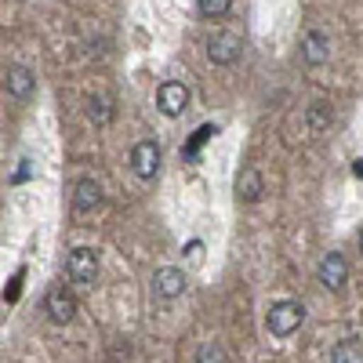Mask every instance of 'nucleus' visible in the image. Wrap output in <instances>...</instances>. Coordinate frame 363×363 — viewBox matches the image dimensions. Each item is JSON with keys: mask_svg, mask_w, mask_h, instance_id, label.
<instances>
[{"mask_svg": "<svg viewBox=\"0 0 363 363\" xmlns=\"http://www.w3.org/2000/svg\"><path fill=\"white\" fill-rule=\"evenodd\" d=\"M301 320H306V306H301V301H291V298L277 301V306L265 313V327H269L272 338H291L301 327Z\"/></svg>", "mask_w": 363, "mask_h": 363, "instance_id": "nucleus-1", "label": "nucleus"}, {"mask_svg": "<svg viewBox=\"0 0 363 363\" xmlns=\"http://www.w3.org/2000/svg\"><path fill=\"white\" fill-rule=\"evenodd\" d=\"M66 272H69V280H73V284H80V287H95V280H99V251H91V247H77V251H69Z\"/></svg>", "mask_w": 363, "mask_h": 363, "instance_id": "nucleus-2", "label": "nucleus"}, {"mask_svg": "<svg viewBox=\"0 0 363 363\" xmlns=\"http://www.w3.org/2000/svg\"><path fill=\"white\" fill-rule=\"evenodd\" d=\"M240 51H244V40H240L236 33H229V29H215V33L207 37V58L215 66H233Z\"/></svg>", "mask_w": 363, "mask_h": 363, "instance_id": "nucleus-3", "label": "nucleus"}, {"mask_svg": "<svg viewBox=\"0 0 363 363\" xmlns=\"http://www.w3.org/2000/svg\"><path fill=\"white\" fill-rule=\"evenodd\" d=\"M316 280L323 284V287H330V291H342L345 287V280H349V262L342 258V255H323L320 258V265H316Z\"/></svg>", "mask_w": 363, "mask_h": 363, "instance_id": "nucleus-4", "label": "nucleus"}, {"mask_svg": "<svg viewBox=\"0 0 363 363\" xmlns=\"http://www.w3.org/2000/svg\"><path fill=\"white\" fill-rule=\"evenodd\" d=\"M157 106H160L164 116H182V113H186V106H189V87H186V84H178V80L160 84V91H157Z\"/></svg>", "mask_w": 363, "mask_h": 363, "instance_id": "nucleus-5", "label": "nucleus"}, {"mask_svg": "<svg viewBox=\"0 0 363 363\" xmlns=\"http://www.w3.org/2000/svg\"><path fill=\"white\" fill-rule=\"evenodd\" d=\"M153 291H157V298H164V301L182 298V294H186V272L174 269V265L157 269V272H153Z\"/></svg>", "mask_w": 363, "mask_h": 363, "instance_id": "nucleus-6", "label": "nucleus"}, {"mask_svg": "<svg viewBox=\"0 0 363 363\" xmlns=\"http://www.w3.org/2000/svg\"><path fill=\"white\" fill-rule=\"evenodd\" d=\"M131 167L138 178H153L160 171V145L157 142H138L131 149Z\"/></svg>", "mask_w": 363, "mask_h": 363, "instance_id": "nucleus-7", "label": "nucleus"}, {"mask_svg": "<svg viewBox=\"0 0 363 363\" xmlns=\"http://www.w3.org/2000/svg\"><path fill=\"white\" fill-rule=\"evenodd\" d=\"M330 55V44H327V33H320V29H306V37H301V62L306 66H323Z\"/></svg>", "mask_w": 363, "mask_h": 363, "instance_id": "nucleus-8", "label": "nucleus"}, {"mask_svg": "<svg viewBox=\"0 0 363 363\" xmlns=\"http://www.w3.org/2000/svg\"><path fill=\"white\" fill-rule=\"evenodd\" d=\"M4 87H8L11 99H29L33 87H37V77H33V69H26V66H8L4 69Z\"/></svg>", "mask_w": 363, "mask_h": 363, "instance_id": "nucleus-9", "label": "nucleus"}, {"mask_svg": "<svg viewBox=\"0 0 363 363\" xmlns=\"http://www.w3.org/2000/svg\"><path fill=\"white\" fill-rule=\"evenodd\" d=\"M99 203H102V186L95 178H80L73 186V207L80 211V215H91Z\"/></svg>", "mask_w": 363, "mask_h": 363, "instance_id": "nucleus-10", "label": "nucleus"}, {"mask_svg": "<svg viewBox=\"0 0 363 363\" xmlns=\"http://www.w3.org/2000/svg\"><path fill=\"white\" fill-rule=\"evenodd\" d=\"M262 193H265V182H262V171L258 167H244V171L236 174V196L244 200V203L262 200Z\"/></svg>", "mask_w": 363, "mask_h": 363, "instance_id": "nucleus-11", "label": "nucleus"}, {"mask_svg": "<svg viewBox=\"0 0 363 363\" xmlns=\"http://www.w3.org/2000/svg\"><path fill=\"white\" fill-rule=\"evenodd\" d=\"M48 313H51V320L55 323H69L73 316H77V298L69 294V291H51L48 294Z\"/></svg>", "mask_w": 363, "mask_h": 363, "instance_id": "nucleus-12", "label": "nucleus"}, {"mask_svg": "<svg viewBox=\"0 0 363 363\" xmlns=\"http://www.w3.org/2000/svg\"><path fill=\"white\" fill-rule=\"evenodd\" d=\"M327 359H330V363H363V345H359V338H342L335 349H330Z\"/></svg>", "mask_w": 363, "mask_h": 363, "instance_id": "nucleus-13", "label": "nucleus"}, {"mask_svg": "<svg viewBox=\"0 0 363 363\" xmlns=\"http://www.w3.org/2000/svg\"><path fill=\"white\" fill-rule=\"evenodd\" d=\"M330 120H335V113H330V102H313L309 106V128L320 135L330 128Z\"/></svg>", "mask_w": 363, "mask_h": 363, "instance_id": "nucleus-14", "label": "nucleus"}, {"mask_svg": "<svg viewBox=\"0 0 363 363\" xmlns=\"http://www.w3.org/2000/svg\"><path fill=\"white\" fill-rule=\"evenodd\" d=\"M87 116L95 120V124H109V120H113V99L95 95V99L87 102Z\"/></svg>", "mask_w": 363, "mask_h": 363, "instance_id": "nucleus-15", "label": "nucleus"}, {"mask_svg": "<svg viewBox=\"0 0 363 363\" xmlns=\"http://www.w3.org/2000/svg\"><path fill=\"white\" fill-rule=\"evenodd\" d=\"M229 356H225V349L218 345V342H200L196 345V363H225Z\"/></svg>", "mask_w": 363, "mask_h": 363, "instance_id": "nucleus-16", "label": "nucleus"}, {"mask_svg": "<svg viewBox=\"0 0 363 363\" xmlns=\"http://www.w3.org/2000/svg\"><path fill=\"white\" fill-rule=\"evenodd\" d=\"M196 8H200V15H207V18H225L229 8H233V0H196Z\"/></svg>", "mask_w": 363, "mask_h": 363, "instance_id": "nucleus-17", "label": "nucleus"}, {"mask_svg": "<svg viewBox=\"0 0 363 363\" xmlns=\"http://www.w3.org/2000/svg\"><path fill=\"white\" fill-rule=\"evenodd\" d=\"M352 174H359V178H363V160H356V164H352Z\"/></svg>", "mask_w": 363, "mask_h": 363, "instance_id": "nucleus-18", "label": "nucleus"}, {"mask_svg": "<svg viewBox=\"0 0 363 363\" xmlns=\"http://www.w3.org/2000/svg\"><path fill=\"white\" fill-rule=\"evenodd\" d=\"M359 255H363V229H359Z\"/></svg>", "mask_w": 363, "mask_h": 363, "instance_id": "nucleus-19", "label": "nucleus"}]
</instances>
